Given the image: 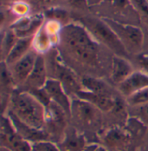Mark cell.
Returning <instances> with one entry per match:
<instances>
[{
  "label": "cell",
  "mask_w": 148,
  "mask_h": 151,
  "mask_svg": "<svg viewBox=\"0 0 148 151\" xmlns=\"http://www.w3.org/2000/svg\"><path fill=\"white\" fill-rule=\"evenodd\" d=\"M147 87V74L139 70H135L129 77H127L123 83L117 86V90L127 99L134 93Z\"/></svg>",
  "instance_id": "obj_19"
},
{
  "label": "cell",
  "mask_w": 148,
  "mask_h": 151,
  "mask_svg": "<svg viewBox=\"0 0 148 151\" xmlns=\"http://www.w3.org/2000/svg\"><path fill=\"white\" fill-rule=\"evenodd\" d=\"M147 1H148V0H147Z\"/></svg>",
  "instance_id": "obj_38"
},
{
  "label": "cell",
  "mask_w": 148,
  "mask_h": 151,
  "mask_svg": "<svg viewBox=\"0 0 148 151\" xmlns=\"http://www.w3.org/2000/svg\"><path fill=\"white\" fill-rule=\"evenodd\" d=\"M45 19H53L59 21L64 26L73 22L71 13L64 7H56L45 11L43 13Z\"/></svg>",
  "instance_id": "obj_24"
},
{
  "label": "cell",
  "mask_w": 148,
  "mask_h": 151,
  "mask_svg": "<svg viewBox=\"0 0 148 151\" xmlns=\"http://www.w3.org/2000/svg\"><path fill=\"white\" fill-rule=\"evenodd\" d=\"M49 80V75L46 66L44 55H38L35 67L30 75L21 88L23 91H35L41 90L44 87L47 81Z\"/></svg>",
  "instance_id": "obj_13"
},
{
  "label": "cell",
  "mask_w": 148,
  "mask_h": 151,
  "mask_svg": "<svg viewBox=\"0 0 148 151\" xmlns=\"http://www.w3.org/2000/svg\"><path fill=\"white\" fill-rule=\"evenodd\" d=\"M70 123L85 136L86 133H95L100 136L105 125V114L88 102L72 97Z\"/></svg>",
  "instance_id": "obj_4"
},
{
  "label": "cell",
  "mask_w": 148,
  "mask_h": 151,
  "mask_svg": "<svg viewBox=\"0 0 148 151\" xmlns=\"http://www.w3.org/2000/svg\"><path fill=\"white\" fill-rule=\"evenodd\" d=\"M60 57L80 77L109 80L114 54L96 41L81 24L71 22L61 32Z\"/></svg>",
  "instance_id": "obj_1"
},
{
  "label": "cell",
  "mask_w": 148,
  "mask_h": 151,
  "mask_svg": "<svg viewBox=\"0 0 148 151\" xmlns=\"http://www.w3.org/2000/svg\"><path fill=\"white\" fill-rule=\"evenodd\" d=\"M44 58L49 78L60 82L71 97L82 91L81 77L61 60L56 47L44 55Z\"/></svg>",
  "instance_id": "obj_6"
},
{
  "label": "cell",
  "mask_w": 148,
  "mask_h": 151,
  "mask_svg": "<svg viewBox=\"0 0 148 151\" xmlns=\"http://www.w3.org/2000/svg\"><path fill=\"white\" fill-rule=\"evenodd\" d=\"M90 12L103 19L141 27L140 17L132 0H103L90 7Z\"/></svg>",
  "instance_id": "obj_5"
},
{
  "label": "cell",
  "mask_w": 148,
  "mask_h": 151,
  "mask_svg": "<svg viewBox=\"0 0 148 151\" xmlns=\"http://www.w3.org/2000/svg\"><path fill=\"white\" fill-rule=\"evenodd\" d=\"M129 116H133L148 127V104L136 106H128Z\"/></svg>",
  "instance_id": "obj_29"
},
{
  "label": "cell",
  "mask_w": 148,
  "mask_h": 151,
  "mask_svg": "<svg viewBox=\"0 0 148 151\" xmlns=\"http://www.w3.org/2000/svg\"><path fill=\"white\" fill-rule=\"evenodd\" d=\"M3 115H6L11 119L16 132L24 140L28 141L30 143L41 141H50V137L44 129H37L33 127H30L20 121L13 114L10 112H6Z\"/></svg>",
  "instance_id": "obj_16"
},
{
  "label": "cell",
  "mask_w": 148,
  "mask_h": 151,
  "mask_svg": "<svg viewBox=\"0 0 148 151\" xmlns=\"http://www.w3.org/2000/svg\"><path fill=\"white\" fill-rule=\"evenodd\" d=\"M2 42H1V61H4L12 48L18 41V37L11 29L1 30Z\"/></svg>",
  "instance_id": "obj_23"
},
{
  "label": "cell",
  "mask_w": 148,
  "mask_h": 151,
  "mask_svg": "<svg viewBox=\"0 0 148 151\" xmlns=\"http://www.w3.org/2000/svg\"><path fill=\"white\" fill-rule=\"evenodd\" d=\"M119 94H116L115 96L105 95V94H99L91 91L82 90L76 94L74 97L81 98L89 104L98 108L101 111H102L105 115L108 114L114 108L115 104V98Z\"/></svg>",
  "instance_id": "obj_17"
},
{
  "label": "cell",
  "mask_w": 148,
  "mask_h": 151,
  "mask_svg": "<svg viewBox=\"0 0 148 151\" xmlns=\"http://www.w3.org/2000/svg\"><path fill=\"white\" fill-rule=\"evenodd\" d=\"M65 0H28L32 7V11L35 14H42L45 11L56 8L63 7Z\"/></svg>",
  "instance_id": "obj_25"
},
{
  "label": "cell",
  "mask_w": 148,
  "mask_h": 151,
  "mask_svg": "<svg viewBox=\"0 0 148 151\" xmlns=\"http://www.w3.org/2000/svg\"><path fill=\"white\" fill-rule=\"evenodd\" d=\"M6 112L13 114L16 118L30 127L44 129L46 108L36 96L29 91L16 88L11 95Z\"/></svg>",
  "instance_id": "obj_2"
},
{
  "label": "cell",
  "mask_w": 148,
  "mask_h": 151,
  "mask_svg": "<svg viewBox=\"0 0 148 151\" xmlns=\"http://www.w3.org/2000/svg\"><path fill=\"white\" fill-rule=\"evenodd\" d=\"M131 62L136 70L142 71L148 75V51H142L131 58Z\"/></svg>",
  "instance_id": "obj_30"
},
{
  "label": "cell",
  "mask_w": 148,
  "mask_h": 151,
  "mask_svg": "<svg viewBox=\"0 0 148 151\" xmlns=\"http://www.w3.org/2000/svg\"><path fill=\"white\" fill-rule=\"evenodd\" d=\"M33 37H34L19 38L15 46L12 48L9 55L5 58V60L3 62H4L7 66H11L14 64L16 62L20 60L22 58H24L32 49Z\"/></svg>",
  "instance_id": "obj_22"
},
{
  "label": "cell",
  "mask_w": 148,
  "mask_h": 151,
  "mask_svg": "<svg viewBox=\"0 0 148 151\" xmlns=\"http://www.w3.org/2000/svg\"><path fill=\"white\" fill-rule=\"evenodd\" d=\"M133 140L131 134L122 126L107 128L99 136L100 144L108 151H128Z\"/></svg>",
  "instance_id": "obj_8"
},
{
  "label": "cell",
  "mask_w": 148,
  "mask_h": 151,
  "mask_svg": "<svg viewBox=\"0 0 148 151\" xmlns=\"http://www.w3.org/2000/svg\"><path fill=\"white\" fill-rule=\"evenodd\" d=\"M44 22V14H35L24 17L18 18L9 29H11L18 37V38H24L34 37L36 31L40 29Z\"/></svg>",
  "instance_id": "obj_14"
},
{
  "label": "cell",
  "mask_w": 148,
  "mask_h": 151,
  "mask_svg": "<svg viewBox=\"0 0 148 151\" xmlns=\"http://www.w3.org/2000/svg\"><path fill=\"white\" fill-rule=\"evenodd\" d=\"M135 70H136L130 59L114 55L108 81L117 88L118 85L129 77Z\"/></svg>",
  "instance_id": "obj_15"
},
{
  "label": "cell",
  "mask_w": 148,
  "mask_h": 151,
  "mask_svg": "<svg viewBox=\"0 0 148 151\" xmlns=\"http://www.w3.org/2000/svg\"><path fill=\"white\" fill-rule=\"evenodd\" d=\"M141 21V28L148 30V1L147 0H132Z\"/></svg>",
  "instance_id": "obj_28"
},
{
  "label": "cell",
  "mask_w": 148,
  "mask_h": 151,
  "mask_svg": "<svg viewBox=\"0 0 148 151\" xmlns=\"http://www.w3.org/2000/svg\"><path fill=\"white\" fill-rule=\"evenodd\" d=\"M125 128L131 134L133 139L142 137L147 129V126L146 124L133 116H129L125 125Z\"/></svg>",
  "instance_id": "obj_27"
},
{
  "label": "cell",
  "mask_w": 148,
  "mask_h": 151,
  "mask_svg": "<svg viewBox=\"0 0 148 151\" xmlns=\"http://www.w3.org/2000/svg\"><path fill=\"white\" fill-rule=\"evenodd\" d=\"M145 35V41H144V50L143 51H148V30L142 29Z\"/></svg>",
  "instance_id": "obj_33"
},
{
  "label": "cell",
  "mask_w": 148,
  "mask_h": 151,
  "mask_svg": "<svg viewBox=\"0 0 148 151\" xmlns=\"http://www.w3.org/2000/svg\"><path fill=\"white\" fill-rule=\"evenodd\" d=\"M81 82L82 90L85 91L110 96H115L119 93L117 88L106 79L92 76H83L81 77Z\"/></svg>",
  "instance_id": "obj_20"
},
{
  "label": "cell",
  "mask_w": 148,
  "mask_h": 151,
  "mask_svg": "<svg viewBox=\"0 0 148 151\" xmlns=\"http://www.w3.org/2000/svg\"><path fill=\"white\" fill-rule=\"evenodd\" d=\"M104 21L115 33L131 58L144 50L145 35L141 27L122 24L108 19H104Z\"/></svg>",
  "instance_id": "obj_7"
},
{
  "label": "cell",
  "mask_w": 148,
  "mask_h": 151,
  "mask_svg": "<svg viewBox=\"0 0 148 151\" xmlns=\"http://www.w3.org/2000/svg\"><path fill=\"white\" fill-rule=\"evenodd\" d=\"M94 151H108V150H107V149H105L103 146H102L101 144H99V145H98V147L95 149V150Z\"/></svg>",
  "instance_id": "obj_35"
},
{
  "label": "cell",
  "mask_w": 148,
  "mask_h": 151,
  "mask_svg": "<svg viewBox=\"0 0 148 151\" xmlns=\"http://www.w3.org/2000/svg\"><path fill=\"white\" fill-rule=\"evenodd\" d=\"M0 151H11L10 150L6 149V148H4V147H1L0 148Z\"/></svg>",
  "instance_id": "obj_36"
},
{
  "label": "cell",
  "mask_w": 148,
  "mask_h": 151,
  "mask_svg": "<svg viewBox=\"0 0 148 151\" xmlns=\"http://www.w3.org/2000/svg\"><path fill=\"white\" fill-rule=\"evenodd\" d=\"M0 143L1 147L11 151H30L31 150V143L16 132L11 119L6 115H2Z\"/></svg>",
  "instance_id": "obj_9"
},
{
  "label": "cell",
  "mask_w": 148,
  "mask_h": 151,
  "mask_svg": "<svg viewBox=\"0 0 148 151\" xmlns=\"http://www.w3.org/2000/svg\"><path fill=\"white\" fill-rule=\"evenodd\" d=\"M102 1H103V0H88L90 7L94 6V5H96V4H100Z\"/></svg>",
  "instance_id": "obj_34"
},
{
  "label": "cell",
  "mask_w": 148,
  "mask_h": 151,
  "mask_svg": "<svg viewBox=\"0 0 148 151\" xmlns=\"http://www.w3.org/2000/svg\"><path fill=\"white\" fill-rule=\"evenodd\" d=\"M63 7L71 13V17L82 15L90 12L88 0H65Z\"/></svg>",
  "instance_id": "obj_26"
},
{
  "label": "cell",
  "mask_w": 148,
  "mask_h": 151,
  "mask_svg": "<svg viewBox=\"0 0 148 151\" xmlns=\"http://www.w3.org/2000/svg\"><path fill=\"white\" fill-rule=\"evenodd\" d=\"M57 145L60 151H94L99 143L90 142L83 133L69 124Z\"/></svg>",
  "instance_id": "obj_10"
},
{
  "label": "cell",
  "mask_w": 148,
  "mask_h": 151,
  "mask_svg": "<svg viewBox=\"0 0 148 151\" xmlns=\"http://www.w3.org/2000/svg\"><path fill=\"white\" fill-rule=\"evenodd\" d=\"M43 90L53 103L57 104L66 112L70 119L72 97L66 92L61 83L57 80L49 78Z\"/></svg>",
  "instance_id": "obj_12"
},
{
  "label": "cell",
  "mask_w": 148,
  "mask_h": 151,
  "mask_svg": "<svg viewBox=\"0 0 148 151\" xmlns=\"http://www.w3.org/2000/svg\"><path fill=\"white\" fill-rule=\"evenodd\" d=\"M38 54L31 49L30 51L14 64L8 66L17 88H21L33 70Z\"/></svg>",
  "instance_id": "obj_11"
},
{
  "label": "cell",
  "mask_w": 148,
  "mask_h": 151,
  "mask_svg": "<svg viewBox=\"0 0 148 151\" xmlns=\"http://www.w3.org/2000/svg\"><path fill=\"white\" fill-rule=\"evenodd\" d=\"M147 151H148V149H147Z\"/></svg>",
  "instance_id": "obj_37"
},
{
  "label": "cell",
  "mask_w": 148,
  "mask_h": 151,
  "mask_svg": "<svg viewBox=\"0 0 148 151\" xmlns=\"http://www.w3.org/2000/svg\"><path fill=\"white\" fill-rule=\"evenodd\" d=\"M126 100L128 106H136L148 104V87L134 93L131 96L127 97Z\"/></svg>",
  "instance_id": "obj_31"
},
{
  "label": "cell",
  "mask_w": 148,
  "mask_h": 151,
  "mask_svg": "<svg viewBox=\"0 0 148 151\" xmlns=\"http://www.w3.org/2000/svg\"><path fill=\"white\" fill-rule=\"evenodd\" d=\"M58 44L56 41L49 35V33L44 30L43 25L36 31L33 37L32 49L38 55H46L53 48L57 47Z\"/></svg>",
  "instance_id": "obj_21"
},
{
  "label": "cell",
  "mask_w": 148,
  "mask_h": 151,
  "mask_svg": "<svg viewBox=\"0 0 148 151\" xmlns=\"http://www.w3.org/2000/svg\"><path fill=\"white\" fill-rule=\"evenodd\" d=\"M30 151H60L56 142L51 141H41L31 143Z\"/></svg>",
  "instance_id": "obj_32"
},
{
  "label": "cell",
  "mask_w": 148,
  "mask_h": 151,
  "mask_svg": "<svg viewBox=\"0 0 148 151\" xmlns=\"http://www.w3.org/2000/svg\"><path fill=\"white\" fill-rule=\"evenodd\" d=\"M72 19L74 22L81 24L96 41L109 49L114 55L131 60V56L127 53L115 33L104 19L94 15L91 12L82 15L74 16Z\"/></svg>",
  "instance_id": "obj_3"
},
{
  "label": "cell",
  "mask_w": 148,
  "mask_h": 151,
  "mask_svg": "<svg viewBox=\"0 0 148 151\" xmlns=\"http://www.w3.org/2000/svg\"><path fill=\"white\" fill-rule=\"evenodd\" d=\"M15 82L6 63L1 61V78H0V96H1V108L2 114L7 110L11 95L16 89Z\"/></svg>",
  "instance_id": "obj_18"
}]
</instances>
